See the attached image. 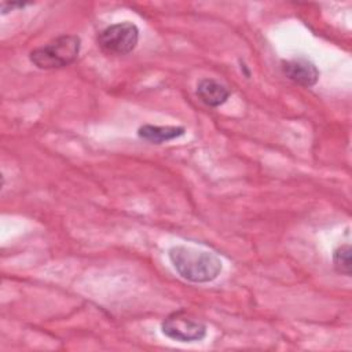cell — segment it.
I'll use <instances>...</instances> for the list:
<instances>
[{
    "label": "cell",
    "instance_id": "1",
    "mask_svg": "<svg viewBox=\"0 0 352 352\" xmlns=\"http://www.w3.org/2000/svg\"><path fill=\"white\" fill-rule=\"evenodd\" d=\"M169 260L176 272L186 280L206 283L221 272V260L212 252L177 245L169 249Z\"/></svg>",
    "mask_w": 352,
    "mask_h": 352
},
{
    "label": "cell",
    "instance_id": "2",
    "mask_svg": "<svg viewBox=\"0 0 352 352\" xmlns=\"http://www.w3.org/2000/svg\"><path fill=\"white\" fill-rule=\"evenodd\" d=\"M81 40L76 34H62L48 44L33 50L29 55L30 62L44 70L60 69L73 63L80 52Z\"/></svg>",
    "mask_w": 352,
    "mask_h": 352
},
{
    "label": "cell",
    "instance_id": "3",
    "mask_svg": "<svg viewBox=\"0 0 352 352\" xmlns=\"http://www.w3.org/2000/svg\"><path fill=\"white\" fill-rule=\"evenodd\" d=\"M139 41V29L132 22H120L104 28L98 34L99 48L113 56L132 52Z\"/></svg>",
    "mask_w": 352,
    "mask_h": 352
},
{
    "label": "cell",
    "instance_id": "4",
    "mask_svg": "<svg viewBox=\"0 0 352 352\" xmlns=\"http://www.w3.org/2000/svg\"><path fill=\"white\" fill-rule=\"evenodd\" d=\"M162 334L179 342L201 341L206 336L205 323L188 316L184 311L170 314L161 323Z\"/></svg>",
    "mask_w": 352,
    "mask_h": 352
},
{
    "label": "cell",
    "instance_id": "5",
    "mask_svg": "<svg viewBox=\"0 0 352 352\" xmlns=\"http://www.w3.org/2000/svg\"><path fill=\"white\" fill-rule=\"evenodd\" d=\"M283 74L293 82L302 87H314L319 80V70L309 59L294 58L282 60Z\"/></svg>",
    "mask_w": 352,
    "mask_h": 352
},
{
    "label": "cell",
    "instance_id": "6",
    "mask_svg": "<svg viewBox=\"0 0 352 352\" xmlns=\"http://www.w3.org/2000/svg\"><path fill=\"white\" fill-rule=\"evenodd\" d=\"M197 96L209 107H219L230 98L228 88L217 80L202 78L197 84Z\"/></svg>",
    "mask_w": 352,
    "mask_h": 352
},
{
    "label": "cell",
    "instance_id": "7",
    "mask_svg": "<svg viewBox=\"0 0 352 352\" xmlns=\"http://www.w3.org/2000/svg\"><path fill=\"white\" fill-rule=\"evenodd\" d=\"M183 126H162V125H143L138 129V136L150 143L161 144L164 142H169L172 139L180 138L184 135Z\"/></svg>",
    "mask_w": 352,
    "mask_h": 352
},
{
    "label": "cell",
    "instance_id": "8",
    "mask_svg": "<svg viewBox=\"0 0 352 352\" xmlns=\"http://www.w3.org/2000/svg\"><path fill=\"white\" fill-rule=\"evenodd\" d=\"M351 253H352V249H351V245L348 243L341 245L334 250L333 265L338 274H342L346 276L351 275Z\"/></svg>",
    "mask_w": 352,
    "mask_h": 352
},
{
    "label": "cell",
    "instance_id": "9",
    "mask_svg": "<svg viewBox=\"0 0 352 352\" xmlns=\"http://www.w3.org/2000/svg\"><path fill=\"white\" fill-rule=\"evenodd\" d=\"M29 6L28 3H1V14H7L8 10H14V8H23Z\"/></svg>",
    "mask_w": 352,
    "mask_h": 352
}]
</instances>
